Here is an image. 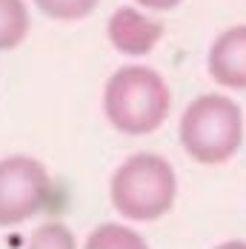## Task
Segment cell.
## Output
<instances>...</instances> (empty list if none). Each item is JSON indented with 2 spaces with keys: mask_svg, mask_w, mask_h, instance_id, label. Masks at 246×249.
I'll list each match as a JSON object with an SVG mask.
<instances>
[{
  "mask_svg": "<svg viewBox=\"0 0 246 249\" xmlns=\"http://www.w3.org/2000/svg\"><path fill=\"white\" fill-rule=\"evenodd\" d=\"M103 118L109 126L129 138H143L158 132L172 115L169 80L155 66L123 63L103 83Z\"/></svg>",
  "mask_w": 246,
  "mask_h": 249,
  "instance_id": "1",
  "label": "cell"
},
{
  "mask_svg": "<svg viewBox=\"0 0 246 249\" xmlns=\"http://www.w3.org/2000/svg\"><path fill=\"white\" fill-rule=\"evenodd\" d=\"M112 209L129 224H152L166 218L177 200L175 166L158 152H135L118 163L109 178Z\"/></svg>",
  "mask_w": 246,
  "mask_h": 249,
  "instance_id": "2",
  "label": "cell"
},
{
  "mask_svg": "<svg viewBox=\"0 0 246 249\" xmlns=\"http://www.w3.org/2000/svg\"><path fill=\"white\" fill-rule=\"evenodd\" d=\"M246 138L244 109L223 92H206L197 95L177 121V141L200 166H221L229 163Z\"/></svg>",
  "mask_w": 246,
  "mask_h": 249,
  "instance_id": "3",
  "label": "cell"
},
{
  "mask_svg": "<svg viewBox=\"0 0 246 249\" xmlns=\"http://www.w3.org/2000/svg\"><path fill=\"white\" fill-rule=\"evenodd\" d=\"M54 195V180L43 160L15 152L0 158V229L37 218Z\"/></svg>",
  "mask_w": 246,
  "mask_h": 249,
  "instance_id": "4",
  "label": "cell"
},
{
  "mask_svg": "<svg viewBox=\"0 0 246 249\" xmlns=\"http://www.w3.org/2000/svg\"><path fill=\"white\" fill-rule=\"evenodd\" d=\"M163 23L152 15L132 6H118L106 20V37L112 49L123 57H146L163 40Z\"/></svg>",
  "mask_w": 246,
  "mask_h": 249,
  "instance_id": "5",
  "label": "cell"
},
{
  "mask_svg": "<svg viewBox=\"0 0 246 249\" xmlns=\"http://www.w3.org/2000/svg\"><path fill=\"white\" fill-rule=\"evenodd\" d=\"M209 77L229 92H246V23L223 29L206 52Z\"/></svg>",
  "mask_w": 246,
  "mask_h": 249,
  "instance_id": "6",
  "label": "cell"
},
{
  "mask_svg": "<svg viewBox=\"0 0 246 249\" xmlns=\"http://www.w3.org/2000/svg\"><path fill=\"white\" fill-rule=\"evenodd\" d=\"M32 32L29 0H0V52L23 46Z\"/></svg>",
  "mask_w": 246,
  "mask_h": 249,
  "instance_id": "7",
  "label": "cell"
},
{
  "mask_svg": "<svg viewBox=\"0 0 246 249\" xmlns=\"http://www.w3.org/2000/svg\"><path fill=\"white\" fill-rule=\"evenodd\" d=\"M83 249H152L149 241L129 224L106 221L98 224L83 241Z\"/></svg>",
  "mask_w": 246,
  "mask_h": 249,
  "instance_id": "8",
  "label": "cell"
},
{
  "mask_svg": "<svg viewBox=\"0 0 246 249\" xmlns=\"http://www.w3.org/2000/svg\"><path fill=\"white\" fill-rule=\"evenodd\" d=\"M37 12H43L52 20L60 23H77L86 20L89 15H95V9L100 6V0H29Z\"/></svg>",
  "mask_w": 246,
  "mask_h": 249,
  "instance_id": "9",
  "label": "cell"
},
{
  "mask_svg": "<svg viewBox=\"0 0 246 249\" xmlns=\"http://www.w3.org/2000/svg\"><path fill=\"white\" fill-rule=\"evenodd\" d=\"M23 249H77V238L63 221H46L29 235Z\"/></svg>",
  "mask_w": 246,
  "mask_h": 249,
  "instance_id": "10",
  "label": "cell"
},
{
  "mask_svg": "<svg viewBox=\"0 0 246 249\" xmlns=\"http://www.w3.org/2000/svg\"><path fill=\"white\" fill-rule=\"evenodd\" d=\"M138 9H143V12H152V15H160V12H172L177 9L183 0H132Z\"/></svg>",
  "mask_w": 246,
  "mask_h": 249,
  "instance_id": "11",
  "label": "cell"
},
{
  "mask_svg": "<svg viewBox=\"0 0 246 249\" xmlns=\"http://www.w3.org/2000/svg\"><path fill=\"white\" fill-rule=\"evenodd\" d=\"M212 249H246V241H223V244H218Z\"/></svg>",
  "mask_w": 246,
  "mask_h": 249,
  "instance_id": "12",
  "label": "cell"
}]
</instances>
